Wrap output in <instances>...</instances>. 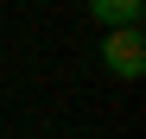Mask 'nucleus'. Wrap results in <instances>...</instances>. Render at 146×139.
I'll return each mask as SVG.
<instances>
[{
  "instance_id": "nucleus-1",
  "label": "nucleus",
  "mask_w": 146,
  "mask_h": 139,
  "mask_svg": "<svg viewBox=\"0 0 146 139\" xmlns=\"http://www.w3.org/2000/svg\"><path fill=\"white\" fill-rule=\"evenodd\" d=\"M102 70L121 76V82H140V76H146V38H140V26L102 32Z\"/></svg>"
},
{
  "instance_id": "nucleus-2",
  "label": "nucleus",
  "mask_w": 146,
  "mask_h": 139,
  "mask_svg": "<svg viewBox=\"0 0 146 139\" xmlns=\"http://www.w3.org/2000/svg\"><path fill=\"white\" fill-rule=\"evenodd\" d=\"M140 13H146V0H89V19H102V32L140 26Z\"/></svg>"
}]
</instances>
